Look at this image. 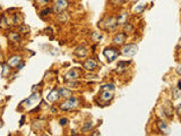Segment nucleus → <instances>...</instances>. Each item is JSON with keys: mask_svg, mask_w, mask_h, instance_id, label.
<instances>
[{"mask_svg": "<svg viewBox=\"0 0 181 136\" xmlns=\"http://www.w3.org/2000/svg\"><path fill=\"white\" fill-rule=\"evenodd\" d=\"M81 102L79 100L74 98V96H70L68 99H66V101H63L61 104H60V109L61 110H72V109H76L79 107Z\"/></svg>", "mask_w": 181, "mask_h": 136, "instance_id": "f257e3e1", "label": "nucleus"}, {"mask_svg": "<svg viewBox=\"0 0 181 136\" xmlns=\"http://www.w3.org/2000/svg\"><path fill=\"white\" fill-rule=\"evenodd\" d=\"M69 7L68 0H54L52 5V12L54 14H61Z\"/></svg>", "mask_w": 181, "mask_h": 136, "instance_id": "f03ea898", "label": "nucleus"}, {"mask_svg": "<svg viewBox=\"0 0 181 136\" xmlns=\"http://www.w3.org/2000/svg\"><path fill=\"white\" fill-rule=\"evenodd\" d=\"M40 102V94L39 93H33L30 98H27V99L25 100L24 102H22L21 104H22V107H24V108H31V107H33V105H36Z\"/></svg>", "mask_w": 181, "mask_h": 136, "instance_id": "7ed1b4c3", "label": "nucleus"}, {"mask_svg": "<svg viewBox=\"0 0 181 136\" xmlns=\"http://www.w3.org/2000/svg\"><path fill=\"white\" fill-rule=\"evenodd\" d=\"M103 56L108 59V61L111 62V61H113L114 59H117V57L119 56V51L116 48L109 46V48H105V49L103 50Z\"/></svg>", "mask_w": 181, "mask_h": 136, "instance_id": "20e7f679", "label": "nucleus"}, {"mask_svg": "<svg viewBox=\"0 0 181 136\" xmlns=\"http://www.w3.org/2000/svg\"><path fill=\"white\" fill-rule=\"evenodd\" d=\"M138 51V46L136 44H127L122 48L121 50V53L123 56H127V57H130V56H134L136 55Z\"/></svg>", "mask_w": 181, "mask_h": 136, "instance_id": "39448f33", "label": "nucleus"}, {"mask_svg": "<svg viewBox=\"0 0 181 136\" xmlns=\"http://www.w3.org/2000/svg\"><path fill=\"white\" fill-rule=\"evenodd\" d=\"M81 73L79 69H77V68H72V69H70V70L65 75L63 80H65L66 82H67V80H76L77 78L81 77Z\"/></svg>", "mask_w": 181, "mask_h": 136, "instance_id": "423d86ee", "label": "nucleus"}, {"mask_svg": "<svg viewBox=\"0 0 181 136\" xmlns=\"http://www.w3.org/2000/svg\"><path fill=\"white\" fill-rule=\"evenodd\" d=\"M103 28L104 30H109V31H113V30H116L117 26H118V23H117V18L114 17H109V18H106L103 23Z\"/></svg>", "mask_w": 181, "mask_h": 136, "instance_id": "0eeeda50", "label": "nucleus"}, {"mask_svg": "<svg viewBox=\"0 0 181 136\" xmlns=\"http://www.w3.org/2000/svg\"><path fill=\"white\" fill-rule=\"evenodd\" d=\"M83 67H84V69H86L88 71H93L97 68V62L93 58L87 59V60H85L83 62Z\"/></svg>", "mask_w": 181, "mask_h": 136, "instance_id": "6e6552de", "label": "nucleus"}, {"mask_svg": "<svg viewBox=\"0 0 181 136\" xmlns=\"http://www.w3.org/2000/svg\"><path fill=\"white\" fill-rule=\"evenodd\" d=\"M21 62H22V57L18 56V55H15V56H12L8 59L7 65L9 66L10 68H17Z\"/></svg>", "mask_w": 181, "mask_h": 136, "instance_id": "1a4fd4ad", "label": "nucleus"}, {"mask_svg": "<svg viewBox=\"0 0 181 136\" xmlns=\"http://www.w3.org/2000/svg\"><path fill=\"white\" fill-rule=\"evenodd\" d=\"M156 125H157V128H159V130L162 134H164V135H168V134H170V127L168 126V124H166L165 121L157 120V121H156Z\"/></svg>", "mask_w": 181, "mask_h": 136, "instance_id": "9d476101", "label": "nucleus"}, {"mask_svg": "<svg viewBox=\"0 0 181 136\" xmlns=\"http://www.w3.org/2000/svg\"><path fill=\"white\" fill-rule=\"evenodd\" d=\"M100 99H101V101H103V102H105V103H108V102L111 101V100L113 99V92L112 91H108V90L101 91Z\"/></svg>", "mask_w": 181, "mask_h": 136, "instance_id": "9b49d317", "label": "nucleus"}, {"mask_svg": "<svg viewBox=\"0 0 181 136\" xmlns=\"http://www.w3.org/2000/svg\"><path fill=\"white\" fill-rule=\"evenodd\" d=\"M126 42V34L125 33H118L116 36L113 37V43L117 46H122Z\"/></svg>", "mask_w": 181, "mask_h": 136, "instance_id": "f8f14e48", "label": "nucleus"}, {"mask_svg": "<svg viewBox=\"0 0 181 136\" xmlns=\"http://www.w3.org/2000/svg\"><path fill=\"white\" fill-rule=\"evenodd\" d=\"M58 93H59L60 98H65V99H68V98L72 96V91L69 90V89H66V87H60L59 90H58Z\"/></svg>", "mask_w": 181, "mask_h": 136, "instance_id": "ddd939ff", "label": "nucleus"}, {"mask_svg": "<svg viewBox=\"0 0 181 136\" xmlns=\"http://www.w3.org/2000/svg\"><path fill=\"white\" fill-rule=\"evenodd\" d=\"M74 53H75L76 56H78V57H85L88 53V50H87L86 46H78V48H76L75 52Z\"/></svg>", "mask_w": 181, "mask_h": 136, "instance_id": "4468645a", "label": "nucleus"}, {"mask_svg": "<svg viewBox=\"0 0 181 136\" xmlns=\"http://www.w3.org/2000/svg\"><path fill=\"white\" fill-rule=\"evenodd\" d=\"M127 21H128V12H121V14H119V16L117 17V23H118V25L126 24Z\"/></svg>", "mask_w": 181, "mask_h": 136, "instance_id": "2eb2a0df", "label": "nucleus"}, {"mask_svg": "<svg viewBox=\"0 0 181 136\" xmlns=\"http://www.w3.org/2000/svg\"><path fill=\"white\" fill-rule=\"evenodd\" d=\"M59 98H60V95H59V93H58V90L51 91V92L49 93V95H48V100L50 102H57L59 100Z\"/></svg>", "mask_w": 181, "mask_h": 136, "instance_id": "dca6fc26", "label": "nucleus"}, {"mask_svg": "<svg viewBox=\"0 0 181 136\" xmlns=\"http://www.w3.org/2000/svg\"><path fill=\"white\" fill-rule=\"evenodd\" d=\"M0 27L9 28V22L6 18V16H1V18H0Z\"/></svg>", "mask_w": 181, "mask_h": 136, "instance_id": "f3484780", "label": "nucleus"}, {"mask_svg": "<svg viewBox=\"0 0 181 136\" xmlns=\"http://www.w3.org/2000/svg\"><path fill=\"white\" fill-rule=\"evenodd\" d=\"M93 128V123L92 121H86L84 124V126H83V128H81V130L83 132H90V129Z\"/></svg>", "mask_w": 181, "mask_h": 136, "instance_id": "a211bd4d", "label": "nucleus"}, {"mask_svg": "<svg viewBox=\"0 0 181 136\" xmlns=\"http://www.w3.org/2000/svg\"><path fill=\"white\" fill-rule=\"evenodd\" d=\"M90 37H92V40L94 42H100V40L102 39V34L99 33V32H93L92 35H90Z\"/></svg>", "mask_w": 181, "mask_h": 136, "instance_id": "6ab92c4d", "label": "nucleus"}, {"mask_svg": "<svg viewBox=\"0 0 181 136\" xmlns=\"http://www.w3.org/2000/svg\"><path fill=\"white\" fill-rule=\"evenodd\" d=\"M18 31H19V33H22V34H27L28 32H30V27L26 26V25H21L18 27Z\"/></svg>", "mask_w": 181, "mask_h": 136, "instance_id": "aec40b11", "label": "nucleus"}, {"mask_svg": "<svg viewBox=\"0 0 181 136\" xmlns=\"http://www.w3.org/2000/svg\"><path fill=\"white\" fill-rule=\"evenodd\" d=\"M9 39L12 41H14V42H18L21 37H19V34L18 33H15V32H13V33L9 34Z\"/></svg>", "mask_w": 181, "mask_h": 136, "instance_id": "412c9836", "label": "nucleus"}, {"mask_svg": "<svg viewBox=\"0 0 181 136\" xmlns=\"http://www.w3.org/2000/svg\"><path fill=\"white\" fill-rule=\"evenodd\" d=\"M114 85L113 84H105V85H103V86H101V91L103 90H108V91H114Z\"/></svg>", "mask_w": 181, "mask_h": 136, "instance_id": "4be33fe9", "label": "nucleus"}, {"mask_svg": "<svg viewBox=\"0 0 181 136\" xmlns=\"http://www.w3.org/2000/svg\"><path fill=\"white\" fill-rule=\"evenodd\" d=\"M22 22H23L22 17H19L17 14H16V15H14V18H13V24L14 25H19Z\"/></svg>", "mask_w": 181, "mask_h": 136, "instance_id": "5701e85b", "label": "nucleus"}, {"mask_svg": "<svg viewBox=\"0 0 181 136\" xmlns=\"http://www.w3.org/2000/svg\"><path fill=\"white\" fill-rule=\"evenodd\" d=\"M123 25H125V26H123V31H125L126 33H127V32L130 33V32L134 31V26H132V25L128 24V23H126V24H123Z\"/></svg>", "mask_w": 181, "mask_h": 136, "instance_id": "b1692460", "label": "nucleus"}, {"mask_svg": "<svg viewBox=\"0 0 181 136\" xmlns=\"http://www.w3.org/2000/svg\"><path fill=\"white\" fill-rule=\"evenodd\" d=\"M172 92H173V99L174 100L179 99V96H180V90H179L178 87H173Z\"/></svg>", "mask_w": 181, "mask_h": 136, "instance_id": "393cba45", "label": "nucleus"}, {"mask_svg": "<svg viewBox=\"0 0 181 136\" xmlns=\"http://www.w3.org/2000/svg\"><path fill=\"white\" fill-rule=\"evenodd\" d=\"M67 86H69V87H78L79 86V83L78 82H75V80H67Z\"/></svg>", "mask_w": 181, "mask_h": 136, "instance_id": "a878e982", "label": "nucleus"}, {"mask_svg": "<svg viewBox=\"0 0 181 136\" xmlns=\"http://www.w3.org/2000/svg\"><path fill=\"white\" fill-rule=\"evenodd\" d=\"M35 2L38 3V6L44 7V6H47L48 3L50 2V0H35Z\"/></svg>", "mask_w": 181, "mask_h": 136, "instance_id": "bb28decb", "label": "nucleus"}, {"mask_svg": "<svg viewBox=\"0 0 181 136\" xmlns=\"http://www.w3.org/2000/svg\"><path fill=\"white\" fill-rule=\"evenodd\" d=\"M2 68H3V69H2V76H3V77H6V76H7V71H9V66H8V65H3Z\"/></svg>", "mask_w": 181, "mask_h": 136, "instance_id": "cd10ccee", "label": "nucleus"}, {"mask_svg": "<svg viewBox=\"0 0 181 136\" xmlns=\"http://www.w3.org/2000/svg\"><path fill=\"white\" fill-rule=\"evenodd\" d=\"M52 12V8H45V9H43L42 12H41V15H49V14H51Z\"/></svg>", "mask_w": 181, "mask_h": 136, "instance_id": "c85d7f7f", "label": "nucleus"}, {"mask_svg": "<svg viewBox=\"0 0 181 136\" xmlns=\"http://www.w3.org/2000/svg\"><path fill=\"white\" fill-rule=\"evenodd\" d=\"M59 123H60V125H61V126L66 127L67 125H68V119H67V118H61V119L59 120Z\"/></svg>", "mask_w": 181, "mask_h": 136, "instance_id": "c756f323", "label": "nucleus"}, {"mask_svg": "<svg viewBox=\"0 0 181 136\" xmlns=\"http://www.w3.org/2000/svg\"><path fill=\"white\" fill-rule=\"evenodd\" d=\"M58 19H60V21H63V22H66L67 21V16L65 15V14H58Z\"/></svg>", "mask_w": 181, "mask_h": 136, "instance_id": "7c9ffc66", "label": "nucleus"}, {"mask_svg": "<svg viewBox=\"0 0 181 136\" xmlns=\"http://www.w3.org/2000/svg\"><path fill=\"white\" fill-rule=\"evenodd\" d=\"M0 64H3V55L0 52Z\"/></svg>", "mask_w": 181, "mask_h": 136, "instance_id": "2f4dec72", "label": "nucleus"}, {"mask_svg": "<svg viewBox=\"0 0 181 136\" xmlns=\"http://www.w3.org/2000/svg\"><path fill=\"white\" fill-rule=\"evenodd\" d=\"M177 114H178V116H180V105H178V107H177Z\"/></svg>", "mask_w": 181, "mask_h": 136, "instance_id": "473e14b6", "label": "nucleus"}, {"mask_svg": "<svg viewBox=\"0 0 181 136\" xmlns=\"http://www.w3.org/2000/svg\"><path fill=\"white\" fill-rule=\"evenodd\" d=\"M24 119H25V117H24V116H23V117H22V119H21V126H22V125L24 124Z\"/></svg>", "mask_w": 181, "mask_h": 136, "instance_id": "72a5a7b5", "label": "nucleus"}, {"mask_svg": "<svg viewBox=\"0 0 181 136\" xmlns=\"http://www.w3.org/2000/svg\"><path fill=\"white\" fill-rule=\"evenodd\" d=\"M92 135H100V133L99 132H94V133H92Z\"/></svg>", "mask_w": 181, "mask_h": 136, "instance_id": "f704fd0d", "label": "nucleus"}]
</instances>
